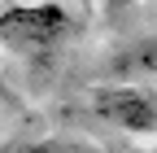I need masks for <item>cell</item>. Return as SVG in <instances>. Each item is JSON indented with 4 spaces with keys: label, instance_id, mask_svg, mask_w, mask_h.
<instances>
[{
    "label": "cell",
    "instance_id": "obj_4",
    "mask_svg": "<svg viewBox=\"0 0 157 153\" xmlns=\"http://www.w3.org/2000/svg\"><path fill=\"white\" fill-rule=\"evenodd\" d=\"M17 153H105V149L83 140V136H44V140H31L26 149H17Z\"/></svg>",
    "mask_w": 157,
    "mask_h": 153
},
{
    "label": "cell",
    "instance_id": "obj_2",
    "mask_svg": "<svg viewBox=\"0 0 157 153\" xmlns=\"http://www.w3.org/2000/svg\"><path fill=\"white\" fill-rule=\"evenodd\" d=\"M92 114L127 136H157V88L148 83H96Z\"/></svg>",
    "mask_w": 157,
    "mask_h": 153
},
{
    "label": "cell",
    "instance_id": "obj_3",
    "mask_svg": "<svg viewBox=\"0 0 157 153\" xmlns=\"http://www.w3.org/2000/svg\"><path fill=\"white\" fill-rule=\"evenodd\" d=\"M101 74L105 83H157V31L118 44Z\"/></svg>",
    "mask_w": 157,
    "mask_h": 153
},
{
    "label": "cell",
    "instance_id": "obj_1",
    "mask_svg": "<svg viewBox=\"0 0 157 153\" xmlns=\"http://www.w3.org/2000/svg\"><path fill=\"white\" fill-rule=\"evenodd\" d=\"M74 31V9L61 0H9L0 9V44L22 57H44Z\"/></svg>",
    "mask_w": 157,
    "mask_h": 153
},
{
    "label": "cell",
    "instance_id": "obj_5",
    "mask_svg": "<svg viewBox=\"0 0 157 153\" xmlns=\"http://www.w3.org/2000/svg\"><path fill=\"white\" fill-rule=\"evenodd\" d=\"M118 5H127V0H118Z\"/></svg>",
    "mask_w": 157,
    "mask_h": 153
},
{
    "label": "cell",
    "instance_id": "obj_6",
    "mask_svg": "<svg viewBox=\"0 0 157 153\" xmlns=\"http://www.w3.org/2000/svg\"><path fill=\"white\" fill-rule=\"evenodd\" d=\"M153 153H157V149H153Z\"/></svg>",
    "mask_w": 157,
    "mask_h": 153
}]
</instances>
